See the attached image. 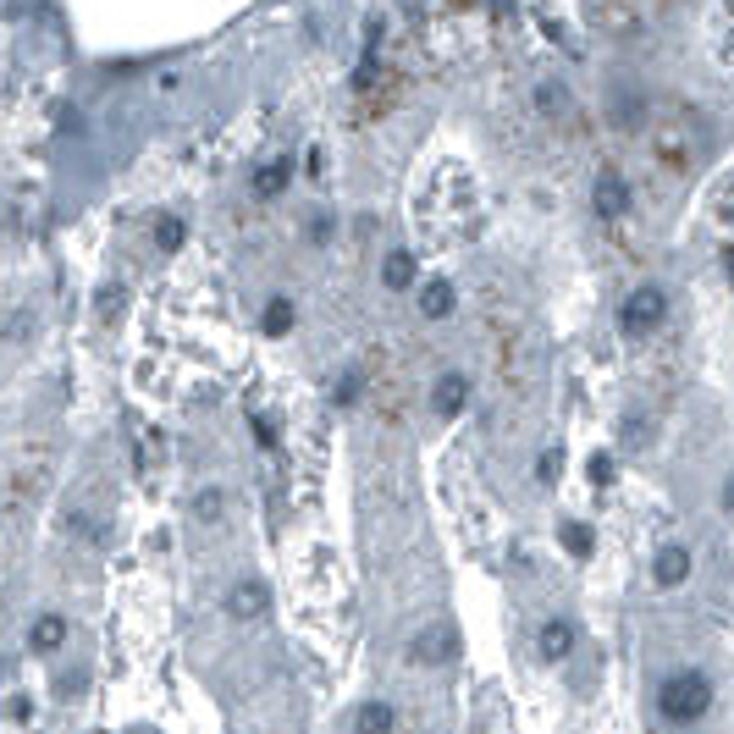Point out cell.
<instances>
[{"instance_id":"603a6c76","label":"cell","mask_w":734,"mask_h":734,"mask_svg":"<svg viewBox=\"0 0 734 734\" xmlns=\"http://www.w3.org/2000/svg\"><path fill=\"white\" fill-rule=\"evenodd\" d=\"M591 481H596V486H607V481H613V459H607V453H596V459H591Z\"/></svg>"},{"instance_id":"4fadbf2b","label":"cell","mask_w":734,"mask_h":734,"mask_svg":"<svg viewBox=\"0 0 734 734\" xmlns=\"http://www.w3.org/2000/svg\"><path fill=\"white\" fill-rule=\"evenodd\" d=\"M382 282H387L393 293H398V287H409V282H415V254H409V249H393V254H387V265H382Z\"/></svg>"},{"instance_id":"52a82bcc","label":"cell","mask_w":734,"mask_h":734,"mask_svg":"<svg viewBox=\"0 0 734 734\" xmlns=\"http://www.w3.org/2000/svg\"><path fill=\"white\" fill-rule=\"evenodd\" d=\"M464 404H470V376L448 371V376L431 387V409H437V415H459Z\"/></svg>"},{"instance_id":"ac0fdd59","label":"cell","mask_w":734,"mask_h":734,"mask_svg":"<svg viewBox=\"0 0 734 734\" xmlns=\"http://www.w3.org/2000/svg\"><path fill=\"white\" fill-rule=\"evenodd\" d=\"M128 304V287H117V282H106L100 293H95V309H100V320H117V309Z\"/></svg>"},{"instance_id":"30bf717a","label":"cell","mask_w":734,"mask_h":734,"mask_svg":"<svg viewBox=\"0 0 734 734\" xmlns=\"http://www.w3.org/2000/svg\"><path fill=\"white\" fill-rule=\"evenodd\" d=\"M393 706L387 701H364L359 706V717H353V734H393Z\"/></svg>"},{"instance_id":"3957f363","label":"cell","mask_w":734,"mask_h":734,"mask_svg":"<svg viewBox=\"0 0 734 734\" xmlns=\"http://www.w3.org/2000/svg\"><path fill=\"white\" fill-rule=\"evenodd\" d=\"M591 205H596L602 221H624V216H629V183H624L618 172H602L596 188H591Z\"/></svg>"},{"instance_id":"7c38bea8","label":"cell","mask_w":734,"mask_h":734,"mask_svg":"<svg viewBox=\"0 0 734 734\" xmlns=\"http://www.w3.org/2000/svg\"><path fill=\"white\" fill-rule=\"evenodd\" d=\"M287 183H293V161H271L265 172H254V194L260 199H276Z\"/></svg>"},{"instance_id":"ba28073f","label":"cell","mask_w":734,"mask_h":734,"mask_svg":"<svg viewBox=\"0 0 734 734\" xmlns=\"http://www.w3.org/2000/svg\"><path fill=\"white\" fill-rule=\"evenodd\" d=\"M651 580H657L662 591L684 585V580H690V552H684V547H662L657 563H651Z\"/></svg>"},{"instance_id":"8fae6325","label":"cell","mask_w":734,"mask_h":734,"mask_svg":"<svg viewBox=\"0 0 734 734\" xmlns=\"http://www.w3.org/2000/svg\"><path fill=\"white\" fill-rule=\"evenodd\" d=\"M62 640H67V618H62V613L34 618V629H29V646H34V651H56Z\"/></svg>"},{"instance_id":"6da1fadb","label":"cell","mask_w":734,"mask_h":734,"mask_svg":"<svg viewBox=\"0 0 734 734\" xmlns=\"http://www.w3.org/2000/svg\"><path fill=\"white\" fill-rule=\"evenodd\" d=\"M706 706H712V679L695 673V668L668 673L662 690H657V712H662L668 723H695V717H706Z\"/></svg>"},{"instance_id":"9c48e42d","label":"cell","mask_w":734,"mask_h":734,"mask_svg":"<svg viewBox=\"0 0 734 734\" xmlns=\"http://www.w3.org/2000/svg\"><path fill=\"white\" fill-rule=\"evenodd\" d=\"M536 646H541V657H547V662H563V657L574 651V624H569V618H547Z\"/></svg>"},{"instance_id":"5bb4252c","label":"cell","mask_w":734,"mask_h":734,"mask_svg":"<svg viewBox=\"0 0 734 734\" xmlns=\"http://www.w3.org/2000/svg\"><path fill=\"white\" fill-rule=\"evenodd\" d=\"M293 320H298L293 298H271V304H265V320H260V326H265V337H287V331H293Z\"/></svg>"},{"instance_id":"d4e9b609","label":"cell","mask_w":734,"mask_h":734,"mask_svg":"<svg viewBox=\"0 0 734 734\" xmlns=\"http://www.w3.org/2000/svg\"><path fill=\"white\" fill-rule=\"evenodd\" d=\"M309 238L326 243V238H331V216H315V221H309Z\"/></svg>"},{"instance_id":"8992f818","label":"cell","mask_w":734,"mask_h":734,"mask_svg":"<svg viewBox=\"0 0 734 734\" xmlns=\"http://www.w3.org/2000/svg\"><path fill=\"white\" fill-rule=\"evenodd\" d=\"M453 309H459V293H453V282L431 276V282L420 287V315H426V320H448Z\"/></svg>"},{"instance_id":"ffe728a7","label":"cell","mask_w":734,"mask_h":734,"mask_svg":"<svg viewBox=\"0 0 734 734\" xmlns=\"http://www.w3.org/2000/svg\"><path fill=\"white\" fill-rule=\"evenodd\" d=\"M249 426H254L260 448H276V420H271V415H254V409H249Z\"/></svg>"},{"instance_id":"e0dca14e","label":"cell","mask_w":734,"mask_h":734,"mask_svg":"<svg viewBox=\"0 0 734 734\" xmlns=\"http://www.w3.org/2000/svg\"><path fill=\"white\" fill-rule=\"evenodd\" d=\"M183 238H188V227H183L177 216H161V221H155V243H161L166 254H172V249H183Z\"/></svg>"},{"instance_id":"9a60e30c","label":"cell","mask_w":734,"mask_h":734,"mask_svg":"<svg viewBox=\"0 0 734 734\" xmlns=\"http://www.w3.org/2000/svg\"><path fill=\"white\" fill-rule=\"evenodd\" d=\"M221 514H227V497H221V486H205V492L194 497V519H205V525H221Z\"/></svg>"},{"instance_id":"484cf974","label":"cell","mask_w":734,"mask_h":734,"mask_svg":"<svg viewBox=\"0 0 734 734\" xmlns=\"http://www.w3.org/2000/svg\"><path fill=\"white\" fill-rule=\"evenodd\" d=\"M0 673H7V668H0Z\"/></svg>"},{"instance_id":"7a4b0ae2","label":"cell","mask_w":734,"mask_h":734,"mask_svg":"<svg viewBox=\"0 0 734 734\" xmlns=\"http://www.w3.org/2000/svg\"><path fill=\"white\" fill-rule=\"evenodd\" d=\"M662 315H668V293L662 287H635L629 298H624V309H618V331L624 337H651L657 326H662Z\"/></svg>"},{"instance_id":"cb8c5ba5","label":"cell","mask_w":734,"mask_h":734,"mask_svg":"<svg viewBox=\"0 0 734 734\" xmlns=\"http://www.w3.org/2000/svg\"><path fill=\"white\" fill-rule=\"evenodd\" d=\"M353 398H359V376H342L337 382V404H353Z\"/></svg>"},{"instance_id":"44dd1931","label":"cell","mask_w":734,"mask_h":734,"mask_svg":"<svg viewBox=\"0 0 734 734\" xmlns=\"http://www.w3.org/2000/svg\"><path fill=\"white\" fill-rule=\"evenodd\" d=\"M624 448H646V420H640V415L624 420Z\"/></svg>"},{"instance_id":"5b68a950","label":"cell","mask_w":734,"mask_h":734,"mask_svg":"<svg viewBox=\"0 0 734 734\" xmlns=\"http://www.w3.org/2000/svg\"><path fill=\"white\" fill-rule=\"evenodd\" d=\"M271 607V591L260 585V580H238L232 591H227V613L232 618H260Z\"/></svg>"},{"instance_id":"277c9868","label":"cell","mask_w":734,"mask_h":734,"mask_svg":"<svg viewBox=\"0 0 734 734\" xmlns=\"http://www.w3.org/2000/svg\"><path fill=\"white\" fill-rule=\"evenodd\" d=\"M409 657H415V662H453V657H459V635H453V624H437V629L415 635Z\"/></svg>"},{"instance_id":"7402d4cb","label":"cell","mask_w":734,"mask_h":734,"mask_svg":"<svg viewBox=\"0 0 734 734\" xmlns=\"http://www.w3.org/2000/svg\"><path fill=\"white\" fill-rule=\"evenodd\" d=\"M558 470H563V453H558V448H552V453H541L536 475H541V481H558Z\"/></svg>"},{"instance_id":"d6986e66","label":"cell","mask_w":734,"mask_h":734,"mask_svg":"<svg viewBox=\"0 0 734 734\" xmlns=\"http://www.w3.org/2000/svg\"><path fill=\"white\" fill-rule=\"evenodd\" d=\"M558 536H563V547H569L574 558H591V547H596V541H591V525H563Z\"/></svg>"},{"instance_id":"2e32d148","label":"cell","mask_w":734,"mask_h":734,"mask_svg":"<svg viewBox=\"0 0 734 734\" xmlns=\"http://www.w3.org/2000/svg\"><path fill=\"white\" fill-rule=\"evenodd\" d=\"M536 106H541V117H569V89L541 84V89H536Z\"/></svg>"}]
</instances>
